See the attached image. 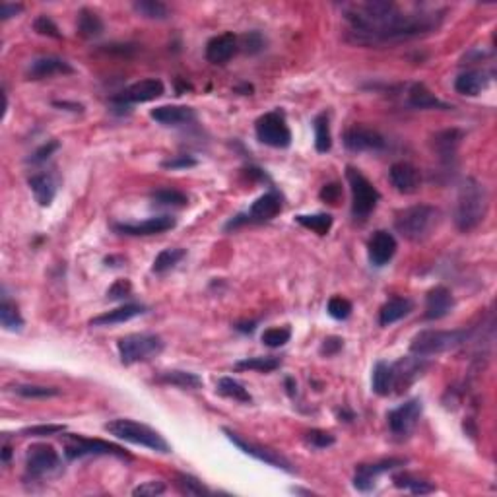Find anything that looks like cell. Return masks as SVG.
Here are the masks:
<instances>
[{
    "mask_svg": "<svg viewBox=\"0 0 497 497\" xmlns=\"http://www.w3.org/2000/svg\"><path fill=\"white\" fill-rule=\"evenodd\" d=\"M78 36L84 37V39H93V37H100L103 33V21L93 10H80L78 14Z\"/></svg>",
    "mask_w": 497,
    "mask_h": 497,
    "instance_id": "1f68e13d",
    "label": "cell"
},
{
    "mask_svg": "<svg viewBox=\"0 0 497 497\" xmlns=\"http://www.w3.org/2000/svg\"><path fill=\"white\" fill-rule=\"evenodd\" d=\"M26 469L33 478L53 476L61 472V456L51 445H31L26 455Z\"/></svg>",
    "mask_w": 497,
    "mask_h": 497,
    "instance_id": "30bf717a",
    "label": "cell"
},
{
    "mask_svg": "<svg viewBox=\"0 0 497 497\" xmlns=\"http://www.w3.org/2000/svg\"><path fill=\"white\" fill-rule=\"evenodd\" d=\"M57 148H58L57 140H51L49 144H45V146H41V148L37 150L36 154L31 156V162H33V164L45 162V159H47V157H49L51 154H53V152H55V150H57Z\"/></svg>",
    "mask_w": 497,
    "mask_h": 497,
    "instance_id": "9f6ffc18",
    "label": "cell"
},
{
    "mask_svg": "<svg viewBox=\"0 0 497 497\" xmlns=\"http://www.w3.org/2000/svg\"><path fill=\"white\" fill-rule=\"evenodd\" d=\"M256 138L272 148H288L291 144V132L284 115L272 111L256 121Z\"/></svg>",
    "mask_w": 497,
    "mask_h": 497,
    "instance_id": "9c48e42d",
    "label": "cell"
},
{
    "mask_svg": "<svg viewBox=\"0 0 497 497\" xmlns=\"http://www.w3.org/2000/svg\"><path fill=\"white\" fill-rule=\"evenodd\" d=\"M165 92V85L162 80L148 78L140 80L136 84L128 85L127 90H122L119 95H115L113 101L119 105H130V103H146V101H154L157 98H162Z\"/></svg>",
    "mask_w": 497,
    "mask_h": 497,
    "instance_id": "8fae6325",
    "label": "cell"
},
{
    "mask_svg": "<svg viewBox=\"0 0 497 497\" xmlns=\"http://www.w3.org/2000/svg\"><path fill=\"white\" fill-rule=\"evenodd\" d=\"M320 199L328 202V204H338V200L342 199V187L338 183H328V185L323 187Z\"/></svg>",
    "mask_w": 497,
    "mask_h": 497,
    "instance_id": "db71d44e",
    "label": "cell"
},
{
    "mask_svg": "<svg viewBox=\"0 0 497 497\" xmlns=\"http://www.w3.org/2000/svg\"><path fill=\"white\" fill-rule=\"evenodd\" d=\"M291 330L288 327H276L268 328L263 333V344L268 348H280L284 346L286 342H290Z\"/></svg>",
    "mask_w": 497,
    "mask_h": 497,
    "instance_id": "ee69618b",
    "label": "cell"
},
{
    "mask_svg": "<svg viewBox=\"0 0 497 497\" xmlns=\"http://www.w3.org/2000/svg\"><path fill=\"white\" fill-rule=\"evenodd\" d=\"M307 441L311 443L313 447L327 449L330 445H334V435L327 434V431H320V429H313V431L307 434Z\"/></svg>",
    "mask_w": 497,
    "mask_h": 497,
    "instance_id": "f907efd6",
    "label": "cell"
},
{
    "mask_svg": "<svg viewBox=\"0 0 497 497\" xmlns=\"http://www.w3.org/2000/svg\"><path fill=\"white\" fill-rule=\"evenodd\" d=\"M12 391L23 398H49L61 394V391L55 387H41V384H14Z\"/></svg>",
    "mask_w": 497,
    "mask_h": 497,
    "instance_id": "7bdbcfd3",
    "label": "cell"
},
{
    "mask_svg": "<svg viewBox=\"0 0 497 497\" xmlns=\"http://www.w3.org/2000/svg\"><path fill=\"white\" fill-rule=\"evenodd\" d=\"M342 346H344V340H342V338H338V336H330V338H327V340L323 342V346H320V354L323 355L338 354V352L342 350Z\"/></svg>",
    "mask_w": 497,
    "mask_h": 497,
    "instance_id": "11a10c76",
    "label": "cell"
},
{
    "mask_svg": "<svg viewBox=\"0 0 497 497\" xmlns=\"http://www.w3.org/2000/svg\"><path fill=\"white\" fill-rule=\"evenodd\" d=\"M66 427L61 426V424H43V426H33L21 429V435L26 437H49V435L63 434Z\"/></svg>",
    "mask_w": 497,
    "mask_h": 497,
    "instance_id": "7dc6e473",
    "label": "cell"
},
{
    "mask_svg": "<svg viewBox=\"0 0 497 497\" xmlns=\"http://www.w3.org/2000/svg\"><path fill=\"white\" fill-rule=\"evenodd\" d=\"M136 12L144 18H150V20H165L169 18V8L165 6L164 2L159 0H138L132 4Z\"/></svg>",
    "mask_w": 497,
    "mask_h": 497,
    "instance_id": "d590c367",
    "label": "cell"
},
{
    "mask_svg": "<svg viewBox=\"0 0 497 497\" xmlns=\"http://www.w3.org/2000/svg\"><path fill=\"white\" fill-rule=\"evenodd\" d=\"M58 74H74V66L68 64L63 58L57 57H41L36 58L33 63L28 66V78L29 80H43L51 78V76H58Z\"/></svg>",
    "mask_w": 497,
    "mask_h": 497,
    "instance_id": "44dd1931",
    "label": "cell"
},
{
    "mask_svg": "<svg viewBox=\"0 0 497 497\" xmlns=\"http://www.w3.org/2000/svg\"><path fill=\"white\" fill-rule=\"evenodd\" d=\"M57 107H70V111H82L84 107L78 105V103H66V101H55Z\"/></svg>",
    "mask_w": 497,
    "mask_h": 497,
    "instance_id": "680465c9",
    "label": "cell"
},
{
    "mask_svg": "<svg viewBox=\"0 0 497 497\" xmlns=\"http://www.w3.org/2000/svg\"><path fill=\"white\" fill-rule=\"evenodd\" d=\"M117 348H119L121 362L125 365H130V363L146 362L162 354L164 340L156 334H128L119 340Z\"/></svg>",
    "mask_w": 497,
    "mask_h": 497,
    "instance_id": "8992f818",
    "label": "cell"
},
{
    "mask_svg": "<svg viewBox=\"0 0 497 497\" xmlns=\"http://www.w3.org/2000/svg\"><path fill=\"white\" fill-rule=\"evenodd\" d=\"M280 367V360L278 357H247L241 362L235 363V370L239 371H261V373H270Z\"/></svg>",
    "mask_w": 497,
    "mask_h": 497,
    "instance_id": "ab89813d",
    "label": "cell"
},
{
    "mask_svg": "<svg viewBox=\"0 0 497 497\" xmlns=\"http://www.w3.org/2000/svg\"><path fill=\"white\" fill-rule=\"evenodd\" d=\"M175 486H177L179 491L185 493V496H210V493H212L204 483L200 482L199 478L191 476V474H177Z\"/></svg>",
    "mask_w": 497,
    "mask_h": 497,
    "instance_id": "b9f144b4",
    "label": "cell"
},
{
    "mask_svg": "<svg viewBox=\"0 0 497 497\" xmlns=\"http://www.w3.org/2000/svg\"><path fill=\"white\" fill-rule=\"evenodd\" d=\"M280 210H282V199L278 197L276 192L272 191L263 194V197H258V199L253 202V206H251V210L247 212V218L248 221H266L272 220L274 216H278Z\"/></svg>",
    "mask_w": 497,
    "mask_h": 497,
    "instance_id": "603a6c76",
    "label": "cell"
},
{
    "mask_svg": "<svg viewBox=\"0 0 497 497\" xmlns=\"http://www.w3.org/2000/svg\"><path fill=\"white\" fill-rule=\"evenodd\" d=\"M469 338L466 330H424L416 334L410 344V352L418 357L437 355L464 344Z\"/></svg>",
    "mask_w": 497,
    "mask_h": 497,
    "instance_id": "5b68a950",
    "label": "cell"
},
{
    "mask_svg": "<svg viewBox=\"0 0 497 497\" xmlns=\"http://www.w3.org/2000/svg\"><path fill=\"white\" fill-rule=\"evenodd\" d=\"M490 84V78L480 70H469L462 72L461 76L455 80V90L461 95H469V98H474L478 93H482Z\"/></svg>",
    "mask_w": 497,
    "mask_h": 497,
    "instance_id": "484cf974",
    "label": "cell"
},
{
    "mask_svg": "<svg viewBox=\"0 0 497 497\" xmlns=\"http://www.w3.org/2000/svg\"><path fill=\"white\" fill-rule=\"evenodd\" d=\"M344 146L352 152H377L384 148V138L371 128L352 127L344 135Z\"/></svg>",
    "mask_w": 497,
    "mask_h": 497,
    "instance_id": "5bb4252c",
    "label": "cell"
},
{
    "mask_svg": "<svg viewBox=\"0 0 497 497\" xmlns=\"http://www.w3.org/2000/svg\"><path fill=\"white\" fill-rule=\"evenodd\" d=\"M352 41L360 45H391L426 36L437 29L443 16L437 12H406L391 0H367L344 4Z\"/></svg>",
    "mask_w": 497,
    "mask_h": 497,
    "instance_id": "6da1fadb",
    "label": "cell"
},
{
    "mask_svg": "<svg viewBox=\"0 0 497 497\" xmlns=\"http://www.w3.org/2000/svg\"><path fill=\"white\" fill-rule=\"evenodd\" d=\"M490 208V197L486 187L480 185L474 179H466L462 183L456 199L455 224L461 231H472L476 229L486 218Z\"/></svg>",
    "mask_w": 497,
    "mask_h": 497,
    "instance_id": "7a4b0ae2",
    "label": "cell"
},
{
    "mask_svg": "<svg viewBox=\"0 0 497 497\" xmlns=\"http://www.w3.org/2000/svg\"><path fill=\"white\" fill-rule=\"evenodd\" d=\"M455 309V298L445 286H437L427 293L426 298V319L439 320L447 317L449 313Z\"/></svg>",
    "mask_w": 497,
    "mask_h": 497,
    "instance_id": "d6986e66",
    "label": "cell"
},
{
    "mask_svg": "<svg viewBox=\"0 0 497 497\" xmlns=\"http://www.w3.org/2000/svg\"><path fill=\"white\" fill-rule=\"evenodd\" d=\"M327 309H328V315L336 320L348 319L350 315H352V303H350L348 299H344V298H333L330 301H328Z\"/></svg>",
    "mask_w": 497,
    "mask_h": 497,
    "instance_id": "bcb514c9",
    "label": "cell"
},
{
    "mask_svg": "<svg viewBox=\"0 0 497 497\" xmlns=\"http://www.w3.org/2000/svg\"><path fill=\"white\" fill-rule=\"evenodd\" d=\"M394 253H397L394 235L384 229H379L371 235L370 243H367V255L373 266H384L394 256Z\"/></svg>",
    "mask_w": 497,
    "mask_h": 497,
    "instance_id": "9a60e30c",
    "label": "cell"
},
{
    "mask_svg": "<svg viewBox=\"0 0 497 497\" xmlns=\"http://www.w3.org/2000/svg\"><path fill=\"white\" fill-rule=\"evenodd\" d=\"M197 165V159L191 156H175L171 159H165L162 167L165 169H187V167H194Z\"/></svg>",
    "mask_w": 497,
    "mask_h": 497,
    "instance_id": "f5cc1de1",
    "label": "cell"
},
{
    "mask_svg": "<svg viewBox=\"0 0 497 497\" xmlns=\"http://www.w3.org/2000/svg\"><path fill=\"white\" fill-rule=\"evenodd\" d=\"M23 10L21 4H12V2H2L0 4V20H10Z\"/></svg>",
    "mask_w": 497,
    "mask_h": 497,
    "instance_id": "6f0895ef",
    "label": "cell"
},
{
    "mask_svg": "<svg viewBox=\"0 0 497 497\" xmlns=\"http://www.w3.org/2000/svg\"><path fill=\"white\" fill-rule=\"evenodd\" d=\"M185 248H164V251L154 258L152 270L157 272V274H164V272H167L169 268H173L175 264H179L181 258H185Z\"/></svg>",
    "mask_w": 497,
    "mask_h": 497,
    "instance_id": "74e56055",
    "label": "cell"
},
{
    "mask_svg": "<svg viewBox=\"0 0 497 497\" xmlns=\"http://www.w3.org/2000/svg\"><path fill=\"white\" fill-rule=\"evenodd\" d=\"M175 228V218L171 216H156L138 224H115L113 229L122 235H156Z\"/></svg>",
    "mask_w": 497,
    "mask_h": 497,
    "instance_id": "e0dca14e",
    "label": "cell"
},
{
    "mask_svg": "<svg viewBox=\"0 0 497 497\" xmlns=\"http://www.w3.org/2000/svg\"><path fill=\"white\" fill-rule=\"evenodd\" d=\"M0 323L6 330H12V333L21 330V327H23V319H21L18 307L12 301H8L6 295L2 298V303H0Z\"/></svg>",
    "mask_w": 497,
    "mask_h": 497,
    "instance_id": "e575fe53",
    "label": "cell"
},
{
    "mask_svg": "<svg viewBox=\"0 0 497 497\" xmlns=\"http://www.w3.org/2000/svg\"><path fill=\"white\" fill-rule=\"evenodd\" d=\"M419 416H422V402L419 400H408L402 406H398L394 410L389 412L387 419H389V427L394 435L412 434L414 427L418 426Z\"/></svg>",
    "mask_w": 497,
    "mask_h": 497,
    "instance_id": "4fadbf2b",
    "label": "cell"
},
{
    "mask_svg": "<svg viewBox=\"0 0 497 497\" xmlns=\"http://www.w3.org/2000/svg\"><path fill=\"white\" fill-rule=\"evenodd\" d=\"M373 391L379 394V397H389L392 391H394V377H392V365H387V363L379 362L375 363L373 367Z\"/></svg>",
    "mask_w": 497,
    "mask_h": 497,
    "instance_id": "f546056e",
    "label": "cell"
},
{
    "mask_svg": "<svg viewBox=\"0 0 497 497\" xmlns=\"http://www.w3.org/2000/svg\"><path fill=\"white\" fill-rule=\"evenodd\" d=\"M389 179H391V185L402 194H414L422 185V173L418 167H414L408 162H398L392 165L389 171Z\"/></svg>",
    "mask_w": 497,
    "mask_h": 497,
    "instance_id": "2e32d148",
    "label": "cell"
},
{
    "mask_svg": "<svg viewBox=\"0 0 497 497\" xmlns=\"http://www.w3.org/2000/svg\"><path fill=\"white\" fill-rule=\"evenodd\" d=\"M241 47L245 53H258V51H263L264 47V39L263 36L258 33V31H251V33H247V36L241 37Z\"/></svg>",
    "mask_w": 497,
    "mask_h": 497,
    "instance_id": "681fc988",
    "label": "cell"
},
{
    "mask_svg": "<svg viewBox=\"0 0 497 497\" xmlns=\"http://www.w3.org/2000/svg\"><path fill=\"white\" fill-rule=\"evenodd\" d=\"M218 392L224 394V397L234 398L237 402H251L253 400L247 389L239 381L231 379V377H221L220 381H218Z\"/></svg>",
    "mask_w": 497,
    "mask_h": 497,
    "instance_id": "8d00e7d4",
    "label": "cell"
},
{
    "mask_svg": "<svg viewBox=\"0 0 497 497\" xmlns=\"http://www.w3.org/2000/svg\"><path fill=\"white\" fill-rule=\"evenodd\" d=\"M33 29H36L39 36L53 37V39H61V37H63L58 26L55 23V21L51 20L49 16H39V18H36V21H33Z\"/></svg>",
    "mask_w": 497,
    "mask_h": 497,
    "instance_id": "f6af8a7d",
    "label": "cell"
},
{
    "mask_svg": "<svg viewBox=\"0 0 497 497\" xmlns=\"http://www.w3.org/2000/svg\"><path fill=\"white\" fill-rule=\"evenodd\" d=\"M224 434L228 435V439L234 443V445H237V447L241 449L243 453L248 456H253V459H256V461L264 462V464H268V466H274V469H280L284 470V472H293V469H291V464L288 461H286L284 456L278 455L276 451H270V449L263 447V445H255V443H251V441H245L243 437H239L237 434H234L231 429H224Z\"/></svg>",
    "mask_w": 497,
    "mask_h": 497,
    "instance_id": "7c38bea8",
    "label": "cell"
},
{
    "mask_svg": "<svg viewBox=\"0 0 497 497\" xmlns=\"http://www.w3.org/2000/svg\"><path fill=\"white\" fill-rule=\"evenodd\" d=\"M439 221V210L429 204L410 206L398 214L394 220V228L408 241H424L431 235V231Z\"/></svg>",
    "mask_w": 497,
    "mask_h": 497,
    "instance_id": "3957f363",
    "label": "cell"
},
{
    "mask_svg": "<svg viewBox=\"0 0 497 497\" xmlns=\"http://www.w3.org/2000/svg\"><path fill=\"white\" fill-rule=\"evenodd\" d=\"M105 431L117 437V439L128 441V443H135V445H142V447L152 449V451L162 453V455H169L171 453L169 443L157 434L156 429L144 426V424H138L135 419H111L109 424H105Z\"/></svg>",
    "mask_w": 497,
    "mask_h": 497,
    "instance_id": "277c9868",
    "label": "cell"
},
{
    "mask_svg": "<svg viewBox=\"0 0 497 497\" xmlns=\"http://www.w3.org/2000/svg\"><path fill=\"white\" fill-rule=\"evenodd\" d=\"M462 130L459 128H447L441 130L434 136V150L439 154L441 159H453L456 154V150L462 142Z\"/></svg>",
    "mask_w": 497,
    "mask_h": 497,
    "instance_id": "d4e9b609",
    "label": "cell"
},
{
    "mask_svg": "<svg viewBox=\"0 0 497 497\" xmlns=\"http://www.w3.org/2000/svg\"><path fill=\"white\" fill-rule=\"evenodd\" d=\"M157 381L173 384V387H179V389H191V391L202 387V379L197 373H191V371H164L162 375L157 377Z\"/></svg>",
    "mask_w": 497,
    "mask_h": 497,
    "instance_id": "4dcf8cb0",
    "label": "cell"
},
{
    "mask_svg": "<svg viewBox=\"0 0 497 497\" xmlns=\"http://www.w3.org/2000/svg\"><path fill=\"white\" fill-rule=\"evenodd\" d=\"M408 103L416 107V109H451L445 101H441L424 84L410 85V90H408Z\"/></svg>",
    "mask_w": 497,
    "mask_h": 497,
    "instance_id": "83f0119b",
    "label": "cell"
},
{
    "mask_svg": "<svg viewBox=\"0 0 497 497\" xmlns=\"http://www.w3.org/2000/svg\"><path fill=\"white\" fill-rule=\"evenodd\" d=\"M298 224H301L303 228L311 229L315 234L327 235L333 228V216L330 214H313V216H298L295 218Z\"/></svg>",
    "mask_w": 497,
    "mask_h": 497,
    "instance_id": "f35d334b",
    "label": "cell"
},
{
    "mask_svg": "<svg viewBox=\"0 0 497 497\" xmlns=\"http://www.w3.org/2000/svg\"><path fill=\"white\" fill-rule=\"evenodd\" d=\"M286 383H288V387H290V394H293V389H298V387L293 384V381H291V379H288Z\"/></svg>",
    "mask_w": 497,
    "mask_h": 497,
    "instance_id": "94428289",
    "label": "cell"
},
{
    "mask_svg": "<svg viewBox=\"0 0 497 497\" xmlns=\"http://www.w3.org/2000/svg\"><path fill=\"white\" fill-rule=\"evenodd\" d=\"M315 148L320 154H327L328 150L333 148V136H330V127H328V117L327 113L319 115L315 122Z\"/></svg>",
    "mask_w": 497,
    "mask_h": 497,
    "instance_id": "836d02e7",
    "label": "cell"
},
{
    "mask_svg": "<svg viewBox=\"0 0 497 497\" xmlns=\"http://www.w3.org/2000/svg\"><path fill=\"white\" fill-rule=\"evenodd\" d=\"M144 307L136 305V303H127V305L117 307L113 311L103 313L100 317L92 319V327H111V325H121V323H127V320L135 319L138 315H142Z\"/></svg>",
    "mask_w": 497,
    "mask_h": 497,
    "instance_id": "cb8c5ba5",
    "label": "cell"
},
{
    "mask_svg": "<svg viewBox=\"0 0 497 497\" xmlns=\"http://www.w3.org/2000/svg\"><path fill=\"white\" fill-rule=\"evenodd\" d=\"M64 455L66 459H82V456H98L109 455L119 459H130L127 451L117 447L113 443H107L101 439H88L82 435H64Z\"/></svg>",
    "mask_w": 497,
    "mask_h": 497,
    "instance_id": "ba28073f",
    "label": "cell"
},
{
    "mask_svg": "<svg viewBox=\"0 0 497 497\" xmlns=\"http://www.w3.org/2000/svg\"><path fill=\"white\" fill-rule=\"evenodd\" d=\"M29 189L36 197V202L39 206H49L51 202L55 200V194H57V187H55V181L45 175V173H37V175H31L29 177Z\"/></svg>",
    "mask_w": 497,
    "mask_h": 497,
    "instance_id": "4316f807",
    "label": "cell"
},
{
    "mask_svg": "<svg viewBox=\"0 0 497 497\" xmlns=\"http://www.w3.org/2000/svg\"><path fill=\"white\" fill-rule=\"evenodd\" d=\"M350 189H352V212L357 220H365L379 202V191H377L370 179H365L357 169L348 167L346 171Z\"/></svg>",
    "mask_w": 497,
    "mask_h": 497,
    "instance_id": "52a82bcc",
    "label": "cell"
},
{
    "mask_svg": "<svg viewBox=\"0 0 497 497\" xmlns=\"http://www.w3.org/2000/svg\"><path fill=\"white\" fill-rule=\"evenodd\" d=\"M165 491V483L159 482V480H152V482H144L140 483L138 488L132 490V496H140V497H156L162 496Z\"/></svg>",
    "mask_w": 497,
    "mask_h": 497,
    "instance_id": "c3c4849f",
    "label": "cell"
},
{
    "mask_svg": "<svg viewBox=\"0 0 497 497\" xmlns=\"http://www.w3.org/2000/svg\"><path fill=\"white\" fill-rule=\"evenodd\" d=\"M392 482L397 488H404V490L412 491L416 496H424V493H431L435 491V486L427 480H422V478H416L412 474H397L392 476Z\"/></svg>",
    "mask_w": 497,
    "mask_h": 497,
    "instance_id": "d6a6232c",
    "label": "cell"
},
{
    "mask_svg": "<svg viewBox=\"0 0 497 497\" xmlns=\"http://www.w3.org/2000/svg\"><path fill=\"white\" fill-rule=\"evenodd\" d=\"M239 49V39L234 33H221L212 37L206 45V58L212 64H226Z\"/></svg>",
    "mask_w": 497,
    "mask_h": 497,
    "instance_id": "ffe728a7",
    "label": "cell"
},
{
    "mask_svg": "<svg viewBox=\"0 0 497 497\" xmlns=\"http://www.w3.org/2000/svg\"><path fill=\"white\" fill-rule=\"evenodd\" d=\"M152 200L159 204V206H187L189 204V199L187 194H183L181 191H175V189H159V191L152 192Z\"/></svg>",
    "mask_w": 497,
    "mask_h": 497,
    "instance_id": "60d3db41",
    "label": "cell"
},
{
    "mask_svg": "<svg viewBox=\"0 0 497 497\" xmlns=\"http://www.w3.org/2000/svg\"><path fill=\"white\" fill-rule=\"evenodd\" d=\"M130 291H132V286H130L128 280H117V282L107 290V298L109 299L128 298V295H130Z\"/></svg>",
    "mask_w": 497,
    "mask_h": 497,
    "instance_id": "816d5d0a",
    "label": "cell"
},
{
    "mask_svg": "<svg viewBox=\"0 0 497 497\" xmlns=\"http://www.w3.org/2000/svg\"><path fill=\"white\" fill-rule=\"evenodd\" d=\"M10 456H12V449L8 447V445H4V449H2V461L8 462L10 461Z\"/></svg>",
    "mask_w": 497,
    "mask_h": 497,
    "instance_id": "91938a15",
    "label": "cell"
},
{
    "mask_svg": "<svg viewBox=\"0 0 497 497\" xmlns=\"http://www.w3.org/2000/svg\"><path fill=\"white\" fill-rule=\"evenodd\" d=\"M410 311H412V301H410V299L392 298L381 307V311H379V323H381L383 327H389L392 323L404 319Z\"/></svg>",
    "mask_w": 497,
    "mask_h": 497,
    "instance_id": "f1b7e54d",
    "label": "cell"
},
{
    "mask_svg": "<svg viewBox=\"0 0 497 497\" xmlns=\"http://www.w3.org/2000/svg\"><path fill=\"white\" fill-rule=\"evenodd\" d=\"M150 117L159 125H165V127H179V125L194 121L197 113H194L192 107L187 105H162L152 109Z\"/></svg>",
    "mask_w": 497,
    "mask_h": 497,
    "instance_id": "7402d4cb",
    "label": "cell"
},
{
    "mask_svg": "<svg viewBox=\"0 0 497 497\" xmlns=\"http://www.w3.org/2000/svg\"><path fill=\"white\" fill-rule=\"evenodd\" d=\"M404 462L406 461H402V459H391V461H383L379 464H362V466H357L354 476L355 490L371 491L375 488L377 476H381L383 472L394 469V466H400Z\"/></svg>",
    "mask_w": 497,
    "mask_h": 497,
    "instance_id": "ac0fdd59",
    "label": "cell"
}]
</instances>
